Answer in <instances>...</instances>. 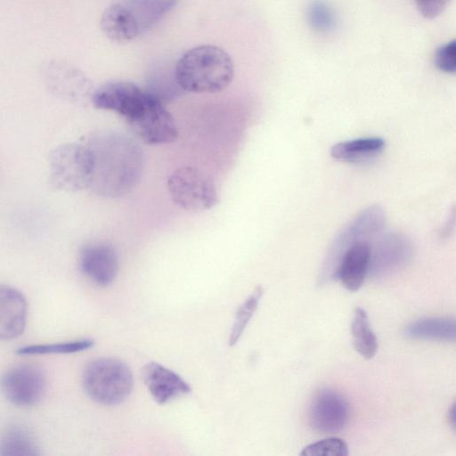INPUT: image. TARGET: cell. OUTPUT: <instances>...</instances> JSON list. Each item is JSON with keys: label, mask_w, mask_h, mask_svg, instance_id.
Returning a JSON list of instances; mask_svg holds the SVG:
<instances>
[{"label": "cell", "mask_w": 456, "mask_h": 456, "mask_svg": "<svg viewBox=\"0 0 456 456\" xmlns=\"http://www.w3.org/2000/svg\"><path fill=\"white\" fill-rule=\"evenodd\" d=\"M44 78L48 88L57 96L73 102H82L92 96L90 80L73 66L55 61L45 65Z\"/></svg>", "instance_id": "obj_12"}, {"label": "cell", "mask_w": 456, "mask_h": 456, "mask_svg": "<svg viewBox=\"0 0 456 456\" xmlns=\"http://www.w3.org/2000/svg\"><path fill=\"white\" fill-rule=\"evenodd\" d=\"M263 293L264 289L261 286L256 287L247 299L238 307L235 314L234 322L229 335L230 346H234L241 337L248 323L257 308Z\"/></svg>", "instance_id": "obj_23"}, {"label": "cell", "mask_w": 456, "mask_h": 456, "mask_svg": "<svg viewBox=\"0 0 456 456\" xmlns=\"http://www.w3.org/2000/svg\"><path fill=\"white\" fill-rule=\"evenodd\" d=\"M46 378L43 370L34 364L23 363L11 367L0 378L4 397L18 407H30L43 397Z\"/></svg>", "instance_id": "obj_9"}, {"label": "cell", "mask_w": 456, "mask_h": 456, "mask_svg": "<svg viewBox=\"0 0 456 456\" xmlns=\"http://www.w3.org/2000/svg\"><path fill=\"white\" fill-rule=\"evenodd\" d=\"M149 94L133 82L110 81L94 91L91 100L95 108L118 113L127 121L142 109Z\"/></svg>", "instance_id": "obj_11"}, {"label": "cell", "mask_w": 456, "mask_h": 456, "mask_svg": "<svg viewBox=\"0 0 456 456\" xmlns=\"http://www.w3.org/2000/svg\"><path fill=\"white\" fill-rule=\"evenodd\" d=\"M308 419L311 428L316 432L339 433L349 422V404L339 392L329 387L322 388L312 400Z\"/></svg>", "instance_id": "obj_10"}, {"label": "cell", "mask_w": 456, "mask_h": 456, "mask_svg": "<svg viewBox=\"0 0 456 456\" xmlns=\"http://www.w3.org/2000/svg\"><path fill=\"white\" fill-rule=\"evenodd\" d=\"M455 330L453 317H426L406 325L403 335L411 339L454 342Z\"/></svg>", "instance_id": "obj_18"}, {"label": "cell", "mask_w": 456, "mask_h": 456, "mask_svg": "<svg viewBox=\"0 0 456 456\" xmlns=\"http://www.w3.org/2000/svg\"><path fill=\"white\" fill-rule=\"evenodd\" d=\"M384 224V213L379 207L362 211L334 240L325 257L319 278L320 284L335 280L338 267L345 251L354 243L365 240L378 233Z\"/></svg>", "instance_id": "obj_7"}, {"label": "cell", "mask_w": 456, "mask_h": 456, "mask_svg": "<svg viewBox=\"0 0 456 456\" xmlns=\"http://www.w3.org/2000/svg\"><path fill=\"white\" fill-rule=\"evenodd\" d=\"M50 183L59 191L75 192L89 188L93 176V158L87 146L65 143L50 155Z\"/></svg>", "instance_id": "obj_5"}, {"label": "cell", "mask_w": 456, "mask_h": 456, "mask_svg": "<svg viewBox=\"0 0 456 456\" xmlns=\"http://www.w3.org/2000/svg\"><path fill=\"white\" fill-rule=\"evenodd\" d=\"M351 334L354 350L365 359L373 358L378 350V340L370 325L366 311L361 307L354 310Z\"/></svg>", "instance_id": "obj_21"}, {"label": "cell", "mask_w": 456, "mask_h": 456, "mask_svg": "<svg viewBox=\"0 0 456 456\" xmlns=\"http://www.w3.org/2000/svg\"><path fill=\"white\" fill-rule=\"evenodd\" d=\"M384 146L385 142L379 137L359 138L334 144L330 155L338 160L355 162L377 155Z\"/></svg>", "instance_id": "obj_19"}, {"label": "cell", "mask_w": 456, "mask_h": 456, "mask_svg": "<svg viewBox=\"0 0 456 456\" xmlns=\"http://www.w3.org/2000/svg\"><path fill=\"white\" fill-rule=\"evenodd\" d=\"M300 455L303 456H346L348 447L344 439L330 437L305 446Z\"/></svg>", "instance_id": "obj_25"}, {"label": "cell", "mask_w": 456, "mask_h": 456, "mask_svg": "<svg viewBox=\"0 0 456 456\" xmlns=\"http://www.w3.org/2000/svg\"><path fill=\"white\" fill-rule=\"evenodd\" d=\"M127 123L136 136L146 144L170 143L178 137L175 119L160 100L151 93L142 108Z\"/></svg>", "instance_id": "obj_8"}, {"label": "cell", "mask_w": 456, "mask_h": 456, "mask_svg": "<svg viewBox=\"0 0 456 456\" xmlns=\"http://www.w3.org/2000/svg\"><path fill=\"white\" fill-rule=\"evenodd\" d=\"M234 67L221 47L202 45L186 51L175 69L177 85L191 93H218L232 81Z\"/></svg>", "instance_id": "obj_2"}, {"label": "cell", "mask_w": 456, "mask_h": 456, "mask_svg": "<svg viewBox=\"0 0 456 456\" xmlns=\"http://www.w3.org/2000/svg\"><path fill=\"white\" fill-rule=\"evenodd\" d=\"M436 68L445 73H454L456 69V45L450 41L441 45L435 53Z\"/></svg>", "instance_id": "obj_26"}, {"label": "cell", "mask_w": 456, "mask_h": 456, "mask_svg": "<svg viewBox=\"0 0 456 456\" xmlns=\"http://www.w3.org/2000/svg\"><path fill=\"white\" fill-rule=\"evenodd\" d=\"M419 13L427 19H435L446 8L450 0H413Z\"/></svg>", "instance_id": "obj_27"}, {"label": "cell", "mask_w": 456, "mask_h": 456, "mask_svg": "<svg viewBox=\"0 0 456 456\" xmlns=\"http://www.w3.org/2000/svg\"><path fill=\"white\" fill-rule=\"evenodd\" d=\"M370 246L361 240L350 246L339 262L336 279L348 291H357L369 273Z\"/></svg>", "instance_id": "obj_17"}, {"label": "cell", "mask_w": 456, "mask_h": 456, "mask_svg": "<svg viewBox=\"0 0 456 456\" xmlns=\"http://www.w3.org/2000/svg\"><path fill=\"white\" fill-rule=\"evenodd\" d=\"M411 256L409 240L402 234H388L370 248L369 273L375 277L389 274L407 264Z\"/></svg>", "instance_id": "obj_14"}, {"label": "cell", "mask_w": 456, "mask_h": 456, "mask_svg": "<svg viewBox=\"0 0 456 456\" xmlns=\"http://www.w3.org/2000/svg\"><path fill=\"white\" fill-rule=\"evenodd\" d=\"M28 303L17 289L0 284V340L20 337L27 325Z\"/></svg>", "instance_id": "obj_16"}, {"label": "cell", "mask_w": 456, "mask_h": 456, "mask_svg": "<svg viewBox=\"0 0 456 456\" xmlns=\"http://www.w3.org/2000/svg\"><path fill=\"white\" fill-rule=\"evenodd\" d=\"M307 20L311 28L319 33H330L337 23L333 9L323 0H314L307 8Z\"/></svg>", "instance_id": "obj_24"}, {"label": "cell", "mask_w": 456, "mask_h": 456, "mask_svg": "<svg viewBox=\"0 0 456 456\" xmlns=\"http://www.w3.org/2000/svg\"><path fill=\"white\" fill-rule=\"evenodd\" d=\"M39 445L31 432L21 426L8 428L0 438L2 456H38Z\"/></svg>", "instance_id": "obj_20"}, {"label": "cell", "mask_w": 456, "mask_h": 456, "mask_svg": "<svg viewBox=\"0 0 456 456\" xmlns=\"http://www.w3.org/2000/svg\"><path fill=\"white\" fill-rule=\"evenodd\" d=\"M167 190L174 203L186 211H204L218 203L213 179L198 167L175 169L167 179Z\"/></svg>", "instance_id": "obj_6"}, {"label": "cell", "mask_w": 456, "mask_h": 456, "mask_svg": "<svg viewBox=\"0 0 456 456\" xmlns=\"http://www.w3.org/2000/svg\"><path fill=\"white\" fill-rule=\"evenodd\" d=\"M81 272L94 284L109 286L118 271V257L115 248L106 242H93L84 246L79 253Z\"/></svg>", "instance_id": "obj_13"}, {"label": "cell", "mask_w": 456, "mask_h": 456, "mask_svg": "<svg viewBox=\"0 0 456 456\" xmlns=\"http://www.w3.org/2000/svg\"><path fill=\"white\" fill-rule=\"evenodd\" d=\"M142 377L150 394L159 404H165L191 392L189 383L180 375L156 362L144 366Z\"/></svg>", "instance_id": "obj_15"}, {"label": "cell", "mask_w": 456, "mask_h": 456, "mask_svg": "<svg viewBox=\"0 0 456 456\" xmlns=\"http://www.w3.org/2000/svg\"><path fill=\"white\" fill-rule=\"evenodd\" d=\"M179 0H120L107 7L101 18L104 35L117 43H127L153 28Z\"/></svg>", "instance_id": "obj_3"}, {"label": "cell", "mask_w": 456, "mask_h": 456, "mask_svg": "<svg viewBox=\"0 0 456 456\" xmlns=\"http://www.w3.org/2000/svg\"><path fill=\"white\" fill-rule=\"evenodd\" d=\"M448 420H449V424L452 427V428L453 430H455V403H454L451 405V408L449 409Z\"/></svg>", "instance_id": "obj_28"}, {"label": "cell", "mask_w": 456, "mask_h": 456, "mask_svg": "<svg viewBox=\"0 0 456 456\" xmlns=\"http://www.w3.org/2000/svg\"><path fill=\"white\" fill-rule=\"evenodd\" d=\"M94 345L91 338H80L52 344L29 345L19 347L16 354L20 355L73 354L90 349Z\"/></svg>", "instance_id": "obj_22"}, {"label": "cell", "mask_w": 456, "mask_h": 456, "mask_svg": "<svg viewBox=\"0 0 456 456\" xmlns=\"http://www.w3.org/2000/svg\"><path fill=\"white\" fill-rule=\"evenodd\" d=\"M93 158L90 188L102 196L126 193L136 183L142 168L140 148L129 138L100 134L88 142Z\"/></svg>", "instance_id": "obj_1"}, {"label": "cell", "mask_w": 456, "mask_h": 456, "mask_svg": "<svg viewBox=\"0 0 456 456\" xmlns=\"http://www.w3.org/2000/svg\"><path fill=\"white\" fill-rule=\"evenodd\" d=\"M82 385L92 400L104 405H115L130 395L134 378L126 363L104 357L93 360L86 366Z\"/></svg>", "instance_id": "obj_4"}]
</instances>
